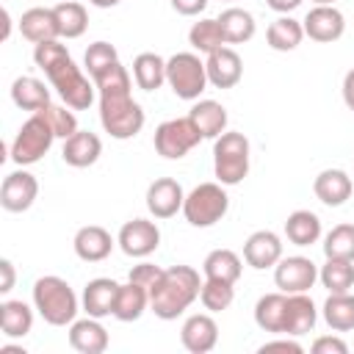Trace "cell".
Returning a JSON list of instances; mask_svg holds the SVG:
<instances>
[{
	"mask_svg": "<svg viewBox=\"0 0 354 354\" xmlns=\"http://www.w3.org/2000/svg\"><path fill=\"white\" fill-rule=\"evenodd\" d=\"M33 61L36 66L47 75L50 86L58 91V97L66 102V108L72 111H86L94 102V80H88L80 66L72 61V55L66 53V47L53 39V41H41L33 47Z\"/></svg>",
	"mask_w": 354,
	"mask_h": 354,
	"instance_id": "1",
	"label": "cell"
},
{
	"mask_svg": "<svg viewBox=\"0 0 354 354\" xmlns=\"http://www.w3.org/2000/svg\"><path fill=\"white\" fill-rule=\"evenodd\" d=\"M202 290L199 271L191 266H169L149 288V307L160 321H174L183 315Z\"/></svg>",
	"mask_w": 354,
	"mask_h": 354,
	"instance_id": "2",
	"label": "cell"
},
{
	"mask_svg": "<svg viewBox=\"0 0 354 354\" xmlns=\"http://www.w3.org/2000/svg\"><path fill=\"white\" fill-rule=\"evenodd\" d=\"M144 108L133 100L130 88H116L100 94V122L105 133L116 141H127L144 127Z\"/></svg>",
	"mask_w": 354,
	"mask_h": 354,
	"instance_id": "3",
	"label": "cell"
},
{
	"mask_svg": "<svg viewBox=\"0 0 354 354\" xmlns=\"http://www.w3.org/2000/svg\"><path fill=\"white\" fill-rule=\"evenodd\" d=\"M33 307L50 326H66L77 315V296L61 277H39L33 282Z\"/></svg>",
	"mask_w": 354,
	"mask_h": 354,
	"instance_id": "4",
	"label": "cell"
},
{
	"mask_svg": "<svg viewBox=\"0 0 354 354\" xmlns=\"http://www.w3.org/2000/svg\"><path fill=\"white\" fill-rule=\"evenodd\" d=\"M249 138L235 130H224L213 141V171L221 185H238L249 174Z\"/></svg>",
	"mask_w": 354,
	"mask_h": 354,
	"instance_id": "5",
	"label": "cell"
},
{
	"mask_svg": "<svg viewBox=\"0 0 354 354\" xmlns=\"http://www.w3.org/2000/svg\"><path fill=\"white\" fill-rule=\"evenodd\" d=\"M53 141H55V130L50 127V122L39 111H33L22 122V127L17 130V136L11 141V155L8 158L17 166H33V163H39L50 152Z\"/></svg>",
	"mask_w": 354,
	"mask_h": 354,
	"instance_id": "6",
	"label": "cell"
},
{
	"mask_svg": "<svg viewBox=\"0 0 354 354\" xmlns=\"http://www.w3.org/2000/svg\"><path fill=\"white\" fill-rule=\"evenodd\" d=\"M230 210V196L221 183H199L183 202V216L191 227H213Z\"/></svg>",
	"mask_w": 354,
	"mask_h": 354,
	"instance_id": "7",
	"label": "cell"
},
{
	"mask_svg": "<svg viewBox=\"0 0 354 354\" xmlns=\"http://www.w3.org/2000/svg\"><path fill=\"white\" fill-rule=\"evenodd\" d=\"M166 83L180 100H199V94L207 88L205 61L196 53H174L166 61Z\"/></svg>",
	"mask_w": 354,
	"mask_h": 354,
	"instance_id": "8",
	"label": "cell"
},
{
	"mask_svg": "<svg viewBox=\"0 0 354 354\" xmlns=\"http://www.w3.org/2000/svg\"><path fill=\"white\" fill-rule=\"evenodd\" d=\"M155 152L166 160H180L185 158L199 141H202V133L196 130V124L188 119V116H177V119H166L158 124L155 130Z\"/></svg>",
	"mask_w": 354,
	"mask_h": 354,
	"instance_id": "9",
	"label": "cell"
},
{
	"mask_svg": "<svg viewBox=\"0 0 354 354\" xmlns=\"http://www.w3.org/2000/svg\"><path fill=\"white\" fill-rule=\"evenodd\" d=\"M318 279V268L310 257L293 254L274 266V282L282 293H307Z\"/></svg>",
	"mask_w": 354,
	"mask_h": 354,
	"instance_id": "10",
	"label": "cell"
},
{
	"mask_svg": "<svg viewBox=\"0 0 354 354\" xmlns=\"http://www.w3.org/2000/svg\"><path fill=\"white\" fill-rule=\"evenodd\" d=\"M39 196V180L25 171L22 166L17 171H8L0 185V205L8 213H25Z\"/></svg>",
	"mask_w": 354,
	"mask_h": 354,
	"instance_id": "11",
	"label": "cell"
},
{
	"mask_svg": "<svg viewBox=\"0 0 354 354\" xmlns=\"http://www.w3.org/2000/svg\"><path fill=\"white\" fill-rule=\"evenodd\" d=\"M116 243L127 257H147L160 246V230L149 218H133L122 224Z\"/></svg>",
	"mask_w": 354,
	"mask_h": 354,
	"instance_id": "12",
	"label": "cell"
},
{
	"mask_svg": "<svg viewBox=\"0 0 354 354\" xmlns=\"http://www.w3.org/2000/svg\"><path fill=\"white\" fill-rule=\"evenodd\" d=\"M301 28H304V36H310L313 41L332 44L346 33V17L335 6H313L301 19Z\"/></svg>",
	"mask_w": 354,
	"mask_h": 354,
	"instance_id": "13",
	"label": "cell"
},
{
	"mask_svg": "<svg viewBox=\"0 0 354 354\" xmlns=\"http://www.w3.org/2000/svg\"><path fill=\"white\" fill-rule=\"evenodd\" d=\"M183 202H185V194H183V185L174 177H158L147 188V210L155 218L177 216V210H183Z\"/></svg>",
	"mask_w": 354,
	"mask_h": 354,
	"instance_id": "14",
	"label": "cell"
},
{
	"mask_svg": "<svg viewBox=\"0 0 354 354\" xmlns=\"http://www.w3.org/2000/svg\"><path fill=\"white\" fill-rule=\"evenodd\" d=\"M205 69H207V83L216 88H232L241 75H243V61L232 47H218L205 58Z\"/></svg>",
	"mask_w": 354,
	"mask_h": 354,
	"instance_id": "15",
	"label": "cell"
},
{
	"mask_svg": "<svg viewBox=\"0 0 354 354\" xmlns=\"http://www.w3.org/2000/svg\"><path fill=\"white\" fill-rule=\"evenodd\" d=\"M243 260H246V266H252L257 271L277 266L282 260V241H279V235L271 232V230L252 232L246 238V243H243Z\"/></svg>",
	"mask_w": 354,
	"mask_h": 354,
	"instance_id": "16",
	"label": "cell"
},
{
	"mask_svg": "<svg viewBox=\"0 0 354 354\" xmlns=\"http://www.w3.org/2000/svg\"><path fill=\"white\" fill-rule=\"evenodd\" d=\"M180 340H183V346L191 354H207L218 343V324L207 313L188 315L185 324H183V329H180Z\"/></svg>",
	"mask_w": 354,
	"mask_h": 354,
	"instance_id": "17",
	"label": "cell"
},
{
	"mask_svg": "<svg viewBox=\"0 0 354 354\" xmlns=\"http://www.w3.org/2000/svg\"><path fill=\"white\" fill-rule=\"evenodd\" d=\"M102 155V141L97 133H88V130H77L75 136L64 138V149H61V158L66 166H75V169H86V166H94Z\"/></svg>",
	"mask_w": 354,
	"mask_h": 354,
	"instance_id": "18",
	"label": "cell"
},
{
	"mask_svg": "<svg viewBox=\"0 0 354 354\" xmlns=\"http://www.w3.org/2000/svg\"><path fill=\"white\" fill-rule=\"evenodd\" d=\"M313 191L326 207H340V205H346L351 199L354 183L343 169H324L313 180Z\"/></svg>",
	"mask_w": 354,
	"mask_h": 354,
	"instance_id": "19",
	"label": "cell"
},
{
	"mask_svg": "<svg viewBox=\"0 0 354 354\" xmlns=\"http://www.w3.org/2000/svg\"><path fill=\"white\" fill-rule=\"evenodd\" d=\"M72 246H75V254H77L80 260H86V263H100V260H105V257L111 254L113 238H111V232H108L105 227H100V224H86V227H80V230L75 232Z\"/></svg>",
	"mask_w": 354,
	"mask_h": 354,
	"instance_id": "20",
	"label": "cell"
},
{
	"mask_svg": "<svg viewBox=\"0 0 354 354\" xmlns=\"http://www.w3.org/2000/svg\"><path fill=\"white\" fill-rule=\"evenodd\" d=\"M108 332L100 324V318H80L69 324V346L80 354H102L108 348Z\"/></svg>",
	"mask_w": 354,
	"mask_h": 354,
	"instance_id": "21",
	"label": "cell"
},
{
	"mask_svg": "<svg viewBox=\"0 0 354 354\" xmlns=\"http://www.w3.org/2000/svg\"><path fill=\"white\" fill-rule=\"evenodd\" d=\"M19 33H22L28 41H33V44L61 39L55 11H53V8H41V6L28 8V11L19 17Z\"/></svg>",
	"mask_w": 354,
	"mask_h": 354,
	"instance_id": "22",
	"label": "cell"
},
{
	"mask_svg": "<svg viewBox=\"0 0 354 354\" xmlns=\"http://www.w3.org/2000/svg\"><path fill=\"white\" fill-rule=\"evenodd\" d=\"M315 304L307 293H288V310H285V326H282V335H290V337H301L307 332L315 329Z\"/></svg>",
	"mask_w": 354,
	"mask_h": 354,
	"instance_id": "23",
	"label": "cell"
},
{
	"mask_svg": "<svg viewBox=\"0 0 354 354\" xmlns=\"http://www.w3.org/2000/svg\"><path fill=\"white\" fill-rule=\"evenodd\" d=\"M116 293H119V282L108 279V277H97L83 288V310L91 318H105L113 315L116 307Z\"/></svg>",
	"mask_w": 354,
	"mask_h": 354,
	"instance_id": "24",
	"label": "cell"
},
{
	"mask_svg": "<svg viewBox=\"0 0 354 354\" xmlns=\"http://www.w3.org/2000/svg\"><path fill=\"white\" fill-rule=\"evenodd\" d=\"M188 119L196 124V130L202 133V138H218L227 130V108L216 100H199L194 102V108L188 111Z\"/></svg>",
	"mask_w": 354,
	"mask_h": 354,
	"instance_id": "25",
	"label": "cell"
},
{
	"mask_svg": "<svg viewBox=\"0 0 354 354\" xmlns=\"http://www.w3.org/2000/svg\"><path fill=\"white\" fill-rule=\"evenodd\" d=\"M285 310H288V293H282V290L266 293V296H260L257 304H254V324H257L263 332L282 335Z\"/></svg>",
	"mask_w": 354,
	"mask_h": 354,
	"instance_id": "26",
	"label": "cell"
},
{
	"mask_svg": "<svg viewBox=\"0 0 354 354\" xmlns=\"http://www.w3.org/2000/svg\"><path fill=\"white\" fill-rule=\"evenodd\" d=\"M149 307V290L138 282H130L127 285H119V293H116V307H113V318L130 324V321H138L144 315V310Z\"/></svg>",
	"mask_w": 354,
	"mask_h": 354,
	"instance_id": "27",
	"label": "cell"
},
{
	"mask_svg": "<svg viewBox=\"0 0 354 354\" xmlns=\"http://www.w3.org/2000/svg\"><path fill=\"white\" fill-rule=\"evenodd\" d=\"M216 19H218V25H221V33H224L227 44H243V41H249V39L254 36V30H257L254 17H252L246 8H238V6L224 8Z\"/></svg>",
	"mask_w": 354,
	"mask_h": 354,
	"instance_id": "28",
	"label": "cell"
},
{
	"mask_svg": "<svg viewBox=\"0 0 354 354\" xmlns=\"http://www.w3.org/2000/svg\"><path fill=\"white\" fill-rule=\"evenodd\" d=\"M0 329L8 340L25 337L33 329V310L22 299H8L0 304Z\"/></svg>",
	"mask_w": 354,
	"mask_h": 354,
	"instance_id": "29",
	"label": "cell"
},
{
	"mask_svg": "<svg viewBox=\"0 0 354 354\" xmlns=\"http://www.w3.org/2000/svg\"><path fill=\"white\" fill-rule=\"evenodd\" d=\"M133 80L144 91H158L166 83V61L158 53H138L133 58Z\"/></svg>",
	"mask_w": 354,
	"mask_h": 354,
	"instance_id": "30",
	"label": "cell"
},
{
	"mask_svg": "<svg viewBox=\"0 0 354 354\" xmlns=\"http://www.w3.org/2000/svg\"><path fill=\"white\" fill-rule=\"evenodd\" d=\"M11 100L17 108L22 111H39L44 105H50V88L39 80V77H30V75H22L11 83Z\"/></svg>",
	"mask_w": 354,
	"mask_h": 354,
	"instance_id": "31",
	"label": "cell"
},
{
	"mask_svg": "<svg viewBox=\"0 0 354 354\" xmlns=\"http://www.w3.org/2000/svg\"><path fill=\"white\" fill-rule=\"evenodd\" d=\"M301 39H304V28H301V22L293 19V17H277V19L268 25V30H266V41H268V47L277 50V53H290V50H296V47L301 44Z\"/></svg>",
	"mask_w": 354,
	"mask_h": 354,
	"instance_id": "32",
	"label": "cell"
},
{
	"mask_svg": "<svg viewBox=\"0 0 354 354\" xmlns=\"http://www.w3.org/2000/svg\"><path fill=\"white\" fill-rule=\"evenodd\" d=\"M285 235L293 246H310L321 238V218L313 210H293L285 221Z\"/></svg>",
	"mask_w": 354,
	"mask_h": 354,
	"instance_id": "33",
	"label": "cell"
},
{
	"mask_svg": "<svg viewBox=\"0 0 354 354\" xmlns=\"http://www.w3.org/2000/svg\"><path fill=\"white\" fill-rule=\"evenodd\" d=\"M202 271L207 279H224V282H238L241 279V271H243V263L241 257L232 252V249H213L205 263H202Z\"/></svg>",
	"mask_w": 354,
	"mask_h": 354,
	"instance_id": "34",
	"label": "cell"
},
{
	"mask_svg": "<svg viewBox=\"0 0 354 354\" xmlns=\"http://www.w3.org/2000/svg\"><path fill=\"white\" fill-rule=\"evenodd\" d=\"M55 11V19H58V30H61V39H77L86 33L88 28V14H86V6L77 3V0H61L58 6H53Z\"/></svg>",
	"mask_w": 354,
	"mask_h": 354,
	"instance_id": "35",
	"label": "cell"
},
{
	"mask_svg": "<svg viewBox=\"0 0 354 354\" xmlns=\"http://www.w3.org/2000/svg\"><path fill=\"white\" fill-rule=\"evenodd\" d=\"M318 279L329 293H348L354 288V260L326 257V263L318 268Z\"/></svg>",
	"mask_w": 354,
	"mask_h": 354,
	"instance_id": "36",
	"label": "cell"
},
{
	"mask_svg": "<svg viewBox=\"0 0 354 354\" xmlns=\"http://www.w3.org/2000/svg\"><path fill=\"white\" fill-rule=\"evenodd\" d=\"M324 321L335 332L354 329V296L351 293H329L324 301Z\"/></svg>",
	"mask_w": 354,
	"mask_h": 354,
	"instance_id": "37",
	"label": "cell"
},
{
	"mask_svg": "<svg viewBox=\"0 0 354 354\" xmlns=\"http://www.w3.org/2000/svg\"><path fill=\"white\" fill-rule=\"evenodd\" d=\"M188 44H191L194 50L205 53V55H210L213 50L224 47L227 39H224V33H221L218 19H199V22H194L191 30H188Z\"/></svg>",
	"mask_w": 354,
	"mask_h": 354,
	"instance_id": "38",
	"label": "cell"
},
{
	"mask_svg": "<svg viewBox=\"0 0 354 354\" xmlns=\"http://www.w3.org/2000/svg\"><path fill=\"white\" fill-rule=\"evenodd\" d=\"M232 299H235V288H232V282H224V279H207V277H205L202 290H199V301H202L205 310H210V313H221V310H227V307L232 304Z\"/></svg>",
	"mask_w": 354,
	"mask_h": 354,
	"instance_id": "39",
	"label": "cell"
},
{
	"mask_svg": "<svg viewBox=\"0 0 354 354\" xmlns=\"http://www.w3.org/2000/svg\"><path fill=\"white\" fill-rule=\"evenodd\" d=\"M324 254L337 260H354V224H337L324 238Z\"/></svg>",
	"mask_w": 354,
	"mask_h": 354,
	"instance_id": "40",
	"label": "cell"
},
{
	"mask_svg": "<svg viewBox=\"0 0 354 354\" xmlns=\"http://www.w3.org/2000/svg\"><path fill=\"white\" fill-rule=\"evenodd\" d=\"M116 61H119V53H116V47L111 41H94V44H88V50L83 55V66H86L88 77L102 72L105 66H111Z\"/></svg>",
	"mask_w": 354,
	"mask_h": 354,
	"instance_id": "41",
	"label": "cell"
},
{
	"mask_svg": "<svg viewBox=\"0 0 354 354\" xmlns=\"http://www.w3.org/2000/svg\"><path fill=\"white\" fill-rule=\"evenodd\" d=\"M39 113L50 122V127L55 130V138H69V136L77 133V119H75L72 108L66 111V108L50 102V105H44V108H39Z\"/></svg>",
	"mask_w": 354,
	"mask_h": 354,
	"instance_id": "42",
	"label": "cell"
},
{
	"mask_svg": "<svg viewBox=\"0 0 354 354\" xmlns=\"http://www.w3.org/2000/svg\"><path fill=\"white\" fill-rule=\"evenodd\" d=\"M160 274H163L160 266H155V263H138V266L130 268V282H138V285H144L149 290Z\"/></svg>",
	"mask_w": 354,
	"mask_h": 354,
	"instance_id": "43",
	"label": "cell"
},
{
	"mask_svg": "<svg viewBox=\"0 0 354 354\" xmlns=\"http://www.w3.org/2000/svg\"><path fill=\"white\" fill-rule=\"evenodd\" d=\"M310 348H313V354H348V346H346V340H340V337H332V335L315 337V343H313Z\"/></svg>",
	"mask_w": 354,
	"mask_h": 354,
	"instance_id": "44",
	"label": "cell"
},
{
	"mask_svg": "<svg viewBox=\"0 0 354 354\" xmlns=\"http://www.w3.org/2000/svg\"><path fill=\"white\" fill-rule=\"evenodd\" d=\"M266 351H290V354H301L304 348H301V343H296L290 335H285V337H279V340L263 343V346H260V354H266Z\"/></svg>",
	"mask_w": 354,
	"mask_h": 354,
	"instance_id": "45",
	"label": "cell"
},
{
	"mask_svg": "<svg viewBox=\"0 0 354 354\" xmlns=\"http://www.w3.org/2000/svg\"><path fill=\"white\" fill-rule=\"evenodd\" d=\"M169 3L183 17H196V14H202L207 8V0H169Z\"/></svg>",
	"mask_w": 354,
	"mask_h": 354,
	"instance_id": "46",
	"label": "cell"
},
{
	"mask_svg": "<svg viewBox=\"0 0 354 354\" xmlns=\"http://www.w3.org/2000/svg\"><path fill=\"white\" fill-rule=\"evenodd\" d=\"M0 271H3V282H0V293H8L14 288V263L11 260H0Z\"/></svg>",
	"mask_w": 354,
	"mask_h": 354,
	"instance_id": "47",
	"label": "cell"
},
{
	"mask_svg": "<svg viewBox=\"0 0 354 354\" xmlns=\"http://www.w3.org/2000/svg\"><path fill=\"white\" fill-rule=\"evenodd\" d=\"M343 102L354 111V69H348L343 77Z\"/></svg>",
	"mask_w": 354,
	"mask_h": 354,
	"instance_id": "48",
	"label": "cell"
},
{
	"mask_svg": "<svg viewBox=\"0 0 354 354\" xmlns=\"http://www.w3.org/2000/svg\"><path fill=\"white\" fill-rule=\"evenodd\" d=\"M266 6H268V8H274V11H279V14H288V11L299 8V6H301V0H266Z\"/></svg>",
	"mask_w": 354,
	"mask_h": 354,
	"instance_id": "49",
	"label": "cell"
},
{
	"mask_svg": "<svg viewBox=\"0 0 354 354\" xmlns=\"http://www.w3.org/2000/svg\"><path fill=\"white\" fill-rule=\"evenodd\" d=\"M0 354H25V348H22V346H8V343H3V346H0Z\"/></svg>",
	"mask_w": 354,
	"mask_h": 354,
	"instance_id": "50",
	"label": "cell"
},
{
	"mask_svg": "<svg viewBox=\"0 0 354 354\" xmlns=\"http://www.w3.org/2000/svg\"><path fill=\"white\" fill-rule=\"evenodd\" d=\"M91 6H97V8H113V6H119L122 0H88Z\"/></svg>",
	"mask_w": 354,
	"mask_h": 354,
	"instance_id": "51",
	"label": "cell"
},
{
	"mask_svg": "<svg viewBox=\"0 0 354 354\" xmlns=\"http://www.w3.org/2000/svg\"><path fill=\"white\" fill-rule=\"evenodd\" d=\"M315 6H335V0H313Z\"/></svg>",
	"mask_w": 354,
	"mask_h": 354,
	"instance_id": "52",
	"label": "cell"
}]
</instances>
